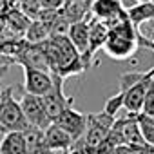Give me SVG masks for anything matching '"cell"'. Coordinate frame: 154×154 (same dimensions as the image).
Returning <instances> with one entry per match:
<instances>
[{"label": "cell", "mask_w": 154, "mask_h": 154, "mask_svg": "<svg viewBox=\"0 0 154 154\" xmlns=\"http://www.w3.org/2000/svg\"><path fill=\"white\" fill-rule=\"evenodd\" d=\"M122 109H123V94H122V93H118V94L111 96V98L105 102L103 112H107L109 116H114V118H116L118 111H122Z\"/></svg>", "instance_id": "ffe728a7"}, {"label": "cell", "mask_w": 154, "mask_h": 154, "mask_svg": "<svg viewBox=\"0 0 154 154\" xmlns=\"http://www.w3.org/2000/svg\"><path fill=\"white\" fill-rule=\"evenodd\" d=\"M87 2H89V4H93V2H94V0H87Z\"/></svg>", "instance_id": "484cf974"}, {"label": "cell", "mask_w": 154, "mask_h": 154, "mask_svg": "<svg viewBox=\"0 0 154 154\" xmlns=\"http://www.w3.org/2000/svg\"><path fill=\"white\" fill-rule=\"evenodd\" d=\"M29 127L20 102L13 96V87H6L0 91V132H24Z\"/></svg>", "instance_id": "3957f363"}, {"label": "cell", "mask_w": 154, "mask_h": 154, "mask_svg": "<svg viewBox=\"0 0 154 154\" xmlns=\"http://www.w3.org/2000/svg\"><path fill=\"white\" fill-rule=\"evenodd\" d=\"M87 24H89V51H87V58H85V67L89 69L96 62L94 56L100 53V49H103V44L109 35V27L93 17L87 18Z\"/></svg>", "instance_id": "ba28073f"}, {"label": "cell", "mask_w": 154, "mask_h": 154, "mask_svg": "<svg viewBox=\"0 0 154 154\" xmlns=\"http://www.w3.org/2000/svg\"><path fill=\"white\" fill-rule=\"evenodd\" d=\"M154 76L141 71H131L123 72L120 76V93L123 94V109L129 114H140L145 100L147 87Z\"/></svg>", "instance_id": "7a4b0ae2"}, {"label": "cell", "mask_w": 154, "mask_h": 154, "mask_svg": "<svg viewBox=\"0 0 154 154\" xmlns=\"http://www.w3.org/2000/svg\"><path fill=\"white\" fill-rule=\"evenodd\" d=\"M138 36H140V45L154 49V18L138 27Z\"/></svg>", "instance_id": "ac0fdd59"}, {"label": "cell", "mask_w": 154, "mask_h": 154, "mask_svg": "<svg viewBox=\"0 0 154 154\" xmlns=\"http://www.w3.org/2000/svg\"><path fill=\"white\" fill-rule=\"evenodd\" d=\"M122 140H123V145H131V147H141V145H147L143 136H141V131H140V123H138V114H127L125 118H120L114 122L112 125Z\"/></svg>", "instance_id": "9c48e42d"}, {"label": "cell", "mask_w": 154, "mask_h": 154, "mask_svg": "<svg viewBox=\"0 0 154 154\" xmlns=\"http://www.w3.org/2000/svg\"><path fill=\"white\" fill-rule=\"evenodd\" d=\"M20 107H22L24 116H26V120H27L29 125L45 131V129L53 123V122L47 118V114H45V109H44V103H42V98H40V96L24 93L22 98H20Z\"/></svg>", "instance_id": "8992f818"}, {"label": "cell", "mask_w": 154, "mask_h": 154, "mask_svg": "<svg viewBox=\"0 0 154 154\" xmlns=\"http://www.w3.org/2000/svg\"><path fill=\"white\" fill-rule=\"evenodd\" d=\"M140 114H145L149 118H154V78L150 80V84L147 87L145 100H143V107H141V112Z\"/></svg>", "instance_id": "d6986e66"}, {"label": "cell", "mask_w": 154, "mask_h": 154, "mask_svg": "<svg viewBox=\"0 0 154 154\" xmlns=\"http://www.w3.org/2000/svg\"><path fill=\"white\" fill-rule=\"evenodd\" d=\"M53 123H56L58 127H62L72 138V141H78L85 134V129H87V114L76 111L74 107H69Z\"/></svg>", "instance_id": "52a82bcc"}, {"label": "cell", "mask_w": 154, "mask_h": 154, "mask_svg": "<svg viewBox=\"0 0 154 154\" xmlns=\"http://www.w3.org/2000/svg\"><path fill=\"white\" fill-rule=\"evenodd\" d=\"M138 123H140V131H141L145 143L154 147V118H149L145 114H138Z\"/></svg>", "instance_id": "e0dca14e"}, {"label": "cell", "mask_w": 154, "mask_h": 154, "mask_svg": "<svg viewBox=\"0 0 154 154\" xmlns=\"http://www.w3.org/2000/svg\"><path fill=\"white\" fill-rule=\"evenodd\" d=\"M24 71V89L29 94L35 96H44L51 91L54 84V74L51 71H42V69H33V67H22Z\"/></svg>", "instance_id": "5b68a950"}, {"label": "cell", "mask_w": 154, "mask_h": 154, "mask_svg": "<svg viewBox=\"0 0 154 154\" xmlns=\"http://www.w3.org/2000/svg\"><path fill=\"white\" fill-rule=\"evenodd\" d=\"M8 71H9V63H0V80L8 74Z\"/></svg>", "instance_id": "7402d4cb"}, {"label": "cell", "mask_w": 154, "mask_h": 154, "mask_svg": "<svg viewBox=\"0 0 154 154\" xmlns=\"http://www.w3.org/2000/svg\"><path fill=\"white\" fill-rule=\"evenodd\" d=\"M0 154H27L24 132H6L0 140Z\"/></svg>", "instance_id": "4fadbf2b"}, {"label": "cell", "mask_w": 154, "mask_h": 154, "mask_svg": "<svg viewBox=\"0 0 154 154\" xmlns=\"http://www.w3.org/2000/svg\"><path fill=\"white\" fill-rule=\"evenodd\" d=\"M24 138H26L27 154H58V152H53V150L47 149L45 140H44V131L38 129V127L29 125L24 131Z\"/></svg>", "instance_id": "7c38bea8"}, {"label": "cell", "mask_w": 154, "mask_h": 154, "mask_svg": "<svg viewBox=\"0 0 154 154\" xmlns=\"http://www.w3.org/2000/svg\"><path fill=\"white\" fill-rule=\"evenodd\" d=\"M26 36L29 44H42L51 38V26L42 20L29 22V27L26 29Z\"/></svg>", "instance_id": "2e32d148"}, {"label": "cell", "mask_w": 154, "mask_h": 154, "mask_svg": "<svg viewBox=\"0 0 154 154\" xmlns=\"http://www.w3.org/2000/svg\"><path fill=\"white\" fill-rule=\"evenodd\" d=\"M40 9H47V11H60L65 4V0H38Z\"/></svg>", "instance_id": "44dd1931"}, {"label": "cell", "mask_w": 154, "mask_h": 154, "mask_svg": "<svg viewBox=\"0 0 154 154\" xmlns=\"http://www.w3.org/2000/svg\"><path fill=\"white\" fill-rule=\"evenodd\" d=\"M136 2H149V0H136Z\"/></svg>", "instance_id": "d4e9b609"}, {"label": "cell", "mask_w": 154, "mask_h": 154, "mask_svg": "<svg viewBox=\"0 0 154 154\" xmlns=\"http://www.w3.org/2000/svg\"><path fill=\"white\" fill-rule=\"evenodd\" d=\"M127 17L132 22V26L138 29L141 24H145V22L154 18V0H149V2H138L132 8H127Z\"/></svg>", "instance_id": "5bb4252c"}, {"label": "cell", "mask_w": 154, "mask_h": 154, "mask_svg": "<svg viewBox=\"0 0 154 154\" xmlns=\"http://www.w3.org/2000/svg\"><path fill=\"white\" fill-rule=\"evenodd\" d=\"M67 38L71 40V44L74 45V49L80 53V56L84 60V65H85V58H87V51H89V24H87V20L71 24Z\"/></svg>", "instance_id": "8fae6325"}, {"label": "cell", "mask_w": 154, "mask_h": 154, "mask_svg": "<svg viewBox=\"0 0 154 154\" xmlns=\"http://www.w3.org/2000/svg\"><path fill=\"white\" fill-rule=\"evenodd\" d=\"M152 51H154V49H152ZM149 74H150V76H154V65H152V69H149Z\"/></svg>", "instance_id": "cb8c5ba5"}, {"label": "cell", "mask_w": 154, "mask_h": 154, "mask_svg": "<svg viewBox=\"0 0 154 154\" xmlns=\"http://www.w3.org/2000/svg\"><path fill=\"white\" fill-rule=\"evenodd\" d=\"M65 2H87V0H65ZM87 4H89V2H87ZM89 6H91V4H89Z\"/></svg>", "instance_id": "603a6c76"}, {"label": "cell", "mask_w": 154, "mask_h": 154, "mask_svg": "<svg viewBox=\"0 0 154 154\" xmlns=\"http://www.w3.org/2000/svg\"><path fill=\"white\" fill-rule=\"evenodd\" d=\"M60 13L71 24H76V22H82V20H87L89 18L91 6L87 2H65L63 8L60 9Z\"/></svg>", "instance_id": "9a60e30c"}, {"label": "cell", "mask_w": 154, "mask_h": 154, "mask_svg": "<svg viewBox=\"0 0 154 154\" xmlns=\"http://www.w3.org/2000/svg\"><path fill=\"white\" fill-rule=\"evenodd\" d=\"M42 103H44L45 114L51 122H54L65 109L74 105V98L65 96V93H63V78L54 74V84H53L51 91L42 96Z\"/></svg>", "instance_id": "277c9868"}, {"label": "cell", "mask_w": 154, "mask_h": 154, "mask_svg": "<svg viewBox=\"0 0 154 154\" xmlns=\"http://www.w3.org/2000/svg\"><path fill=\"white\" fill-rule=\"evenodd\" d=\"M44 140L49 150L58 152V154H69L71 147H72V138L56 123H51L45 131H44Z\"/></svg>", "instance_id": "30bf717a"}, {"label": "cell", "mask_w": 154, "mask_h": 154, "mask_svg": "<svg viewBox=\"0 0 154 154\" xmlns=\"http://www.w3.org/2000/svg\"><path fill=\"white\" fill-rule=\"evenodd\" d=\"M140 47L138 29L127 18L114 27H109L107 40L103 44V53L112 60H127L136 54Z\"/></svg>", "instance_id": "6da1fadb"}]
</instances>
